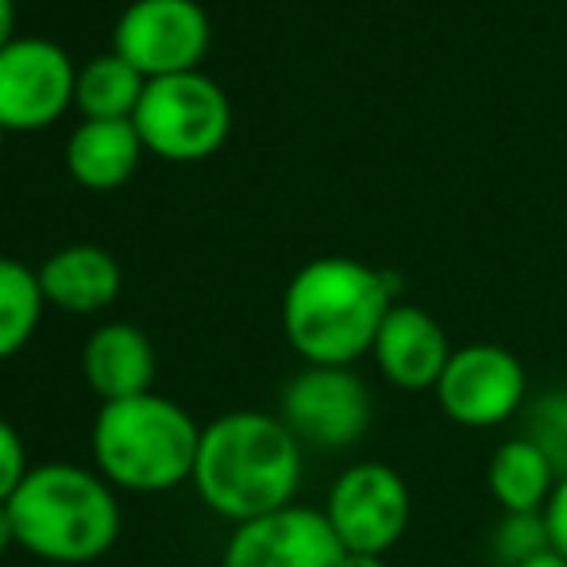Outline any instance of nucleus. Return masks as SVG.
<instances>
[{"mask_svg": "<svg viewBox=\"0 0 567 567\" xmlns=\"http://www.w3.org/2000/svg\"><path fill=\"white\" fill-rule=\"evenodd\" d=\"M394 278L359 259L324 255L290 278L282 329L309 367H351L374 348L394 309Z\"/></svg>", "mask_w": 567, "mask_h": 567, "instance_id": "obj_1", "label": "nucleus"}, {"mask_svg": "<svg viewBox=\"0 0 567 567\" xmlns=\"http://www.w3.org/2000/svg\"><path fill=\"white\" fill-rule=\"evenodd\" d=\"M194 486L213 514L244 525L293 506L301 486V444L282 417L236 410L202 429Z\"/></svg>", "mask_w": 567, "mask_h": 567, "instance_id": "obj_2", "label": "nucleus"}, {"mask_svg": "<svg viewBox=\"0 0 567 567\" xmlns=\"http://www.w3.org/2000/svg\"><path fill=\"white\" fill-rule=\"evenodd\" d=\"M16 545L47 564H93L120 537L113 483L78 463L31 467L8 498Z\"/></svg>", "mask_w": 567, "mask_h": 567, "instance_id": "obj_3", "label": "nucleus"}, {"mask_svg": "<svg viewBox=\"0 0 567 567\" xmlns=\"http://www.w3.org/2000/svg\"><path fill=\"white\" fill-rule=\"evenodd\" d=\"M202 429L178 402L163 394H140L105 402L93 421V460L113 486L135 494L174 491L194 483Z\"/></svg>", "mask_w": 567, "mask_h": 567, "instance_id": "obj_4", "label": "nucleus"}, {"mask_svg": "<svg viewBox=\"0 0 567 567\" xmlns=\"http://www.w3.org/2000/svg\"><path fill=\"white\" fill-rule=\"evenodd\" d=\"M132 120L151 155L166 163H202L225 147L231 105L213 78L189 70L147 82Z\"/></svg>", "mask_w": 567, "mask_h": 567, "instance_id": "obj_5", "label": "nucleus"}, {"mask_svg": "<svg viewBox=\"0 0 567 567\" xmlns=\"http://www.w3.org/2000/svg\"><path fill=\"white\" fill-rule=\"evenodd\" d=\"M324 517H329L332 533L340 537L343 553L386 556L410 529V486L390 463H351L332 483Z\"/></svg>", "mask_w": 567, "mask_h": 567, "instance_id": "obj_6", "label": "nucleus"}, {"mask_svg": "<svg viewBox=\"0 0 567 567\" xmlns=\"http://www.w3.org/2000/svg\"><path fill=\"white\" fill-rule=\"evenodd\" d=\"M374 417L371 390L351 367H306L282 390V421L317 452L355 449Z\"/></svg>", "mask_w": 567, "mask_h": 567, "instance_id": "obj_7", "label": "nucleus"}, {"mask_svg": "<svg viewBox=\"0 0 567 567\" xmlns=\"http://www.w3.org/2000/svg\"><path fill=\"white\" fill-rule=\"evenodd\" d=\"M209 39V16L197 0H132L116 20L113 51L155 82L197 70Z\"/></svg>", "mask_w": 567, "mask_h": 567, "instance_id": "obj_8", "label": "nucleus"}, {"mask_svg": "<svg viewBox=\"0 0 567 567\" xmlns=\"http://www.w3.org/2000/svg\"><path fill=\"white\" fill-rule=\"evenodd\" d=\"M433 394L455 425L494 429L525 405L529 379L522 359L502 343H467L452 351Z\"/></svg>", "mask_w": 567, "mask_h": 567, "instance_id": "obj_9", "label": "nucleus"}, {"mask_svg": "<svg viewBox=\"0 0 567 567\" xmlns=\"http://www.w3.org/2000/svg\"><path fill=\"white\" fill-rule=\"evenodd\" d=\"M78 70L51 39H8L0 47V127L39 132L74 101Z\"/></svg>", "mask_w": 567, "mask_h": 567, "instance_id": "obj_10", "label": "nucleus"}, {"mask_svg": "<svg viewBox=\"0 0 567 567\" xmlns=\"http://www.w3.org/2000/svg\"><path fill=\"white\" fill-rule=\"evenodd\" d=\"M343 560L348 553L324 509L286 506L236 525L220 567H343Z\"/></svg>", "mask_w": 567, "mask_h": 567, "instance_id": "obj_11", "label": "nucleus"}, {"mask_svg": "<svg viewBox=\"0 0 567 567\" xmlns=\"http://www.w3.org/2000/svg\"><path fill=\"white\" fill-rule=\"evenodd\" d=\"M452 351L449 332L433 313H425L421 306H394L382 321L371 355L390 386L421 394V390H436Z\"/></svg>", "mask_w": 567, "mask_h": 567, "instance_id": "obj_12", "label": "nucleus"}, {"mask_svg": "<svg viewBox=\"0 0 567 567\" xmlns=\"http://www.w3.org/2000/svg\"><path fill=\"white\" fill-rule=\"evenodd\" d=\"M82 371L101 402H127L151 394L155 382V348L135 324H101L82 351Z\"/></svg>", "mask_w": 567, "mask_h": 567, "instance_id": "obj_13", "label": "nucleus"}, {"mask_svg": "<svg viewBox=\"0 0 567 567\" xmlns=\"http://www.w3.org/2000/svg\"><path fill=\"white\" fill-rule=\"evenodd\" d=\"M39 286L43 298L66 313H101L120 293V262L93 244L62 247L39 267Z\"/></svg>", "mask_w": 567, "mask_h": 567, "instance_id": "obj_14", "label": "nucleus"}, {"mask_svg": "<svg viewBox=\"0 0 567 567\" xmlns=\"http://www.w3.org/2000/svg\"><path fill=\"white\" fill-rule=\"evenodd\" d=\"M143 151L135 120H82L66 143V171L85 189H116L135 174Z\"/></svg>", "mask_w": 567, "mask_h": 567, "instance_id": "obj_15", "label": "nucleus"}, {"mask_svg": "<svg viewBox=\"0 0 567 567\" xmlns=\"http://www.w3.org/2000/svg\"><path fill=\"white\" fill-rule=\"evenodd\" d=\"M486 486L502 514H545L548 498L560 486V475L529 436H514L494 449L486 463Z\"/></svg>", "mask_w": 567, "mask_h": 567, "instance_id": "obj_16", "label": "nucleus"}, {"mask_svg": "<svg viewBox=\"0 0 567 567\" xmlns=\"http://www.w3.org/2000/svg\"><path fill=\"white\" fill-rule=\"evenodd\" d=\"M147 90V78L120 54H101L78 70L74 82V105L85 120H132Z\"/></svg>", "mask_w": 567, "mask_h": 567, "instance_id": "obj_17", "label": "nucleus"}, {"mask_svg": "<svg viewBox=\"0 0 567 567\" xmlns=\"http://www.w3.org/2000/svg\"><path fill=\"white\" fill-rule=\"evenodd\" d=\"M43 286L39 270L23 267L20 259L0 255V359H12L35 337L39 317H43Z\"/></svg>", "mask_w": 567, "mask_h": 567, "instance_id": "obj_18", "label": "nucleus"}, {"mask_svg": "<svg viewBox=\"0 0 567 567\" xmlns=\"http://www.w3.org/2000/svg\"><path fill=\"white\" fill-rule=\"evenodd\" d=\"M525 436L548 455L556 475L567 478V386L548 390L525 410Z\"/></svg>", "mask_w": 567, "mask_h": 567, "instance_id": "obj_19", "label": "nucleus"}, {"mask_svg": "<svg viewBox=\"0 0 567 567\" xmlns=\"http://www.w3.org/2000/svg\"><path fill=\"white\" fill-rule=\"evenodd\" d=\"M548 548H553V537H548L545 514H502L491 533V556L502 567H522Z\"/></svg>", "mask_w": 567, "mask_h": 567, "instance_id": "obj_20", "label": "nucleus"}, {"mask_svg": "<svg viewBox=\"0 0 567 567\" xmlns=\"http://www.w3.org/2000/svg\"><path fill=\"white\" fill-rule=\"evenodd\" d=\"M28 449H23L20 433L0 417V502H8L20 483L28 478Z\"/></svg>", "mask_w": 567, "mask_h": 567, "instance_id": "obj_21", "label": "nucleus"}, {"mask_svg": "<svg viewBox=\"0 0 567 567\" xmlns=\"http://www.w3.org/2000/svg\"><path fill=\"white\" fill-rule=\"evenodd\" d=\"M545 522H548V537H553V548L567 560V478H560V486H556L553 498H548Z\"/></svg>", "mask_w": 567, "mask_h": 567, "instance_id": "obj_22", "label": "nucleus"}, {"mask_svg": "<svg viewBox=\"0 0 567 567\" xmlns=\"http://www.w3.org/2000/svg\"><path fill=\"white\" fill-rule=\"evenodd\" d=\"M16 545V529H12V514H8V502H0V556Z\"/></svg>", "mask_w": 567, "mask_h": 567, "instance_id": "obj_23", "label": "nucleus"}, {"mask_svg": "<svg viewBox=\"0 0 567 567\" xmlns=\"http://www.w3.org/2000/svg\"><path fill=\"white\" fill-rule=\"evenodd\" d=\"M12 20H16V8L12 0H0V47L12 39Z\"/></svg>", "mask_w": 567, "mask_h": 567, "instance_id": "obj_24", "label": "nucleus"}, {"mask_svg": "<svg viewBox=\"0 0 567 567\" xmlns=\"http://www.w3.org/2000/svg\"><path fill=\"white\" fill-rule=\"evenodd\" d=\"M522 567H567V560L556 548H548V553H540V556H533V560H525Z\"/></svg>", "mask_w": 567, "mask_h": 567, "instance_id": "obj_25", "label": "nucleus"}, {"mask_svg": "<svg viewBox=\"0 0 567 567\" xmlns=\"http://www.w3.org/2000/svg\"><path fill=\"white\" fill-rule=\"evenodd\" d=\"M343 567H386V556H355V553H348Z\"/></svg>", "mask_w": 567, "mask_h": 567, "instance_id": "obj_26", "label": "nucleus"}, {"mask_svg": "<svg viewBox=\"0 0 567 567\" xmlns=\"http://www.w3.org/2000/svg\"><path fill=\"white\" fill-rule=\"evenodd\" d=\"M0 143H4V127H0Z\"/></svg>", "mask_w": 567, "mask_h": 567, "instance_id": "obj_27", "label": "nucleus"}]
</instances>
